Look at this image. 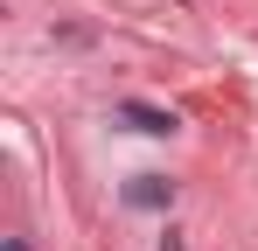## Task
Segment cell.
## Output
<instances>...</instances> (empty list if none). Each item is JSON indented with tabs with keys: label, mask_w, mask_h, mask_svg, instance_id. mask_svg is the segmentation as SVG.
Returning a JSON list of instances; mask_svg holds the SVG:
<instances>
[{
	"label": "cell",
	"mask_w": 258,
	"mask_h": 251,
	"mask_svg": "<svg viewBox=\"0 0 258 251\" xmlns=\"http://www.w3.org/2000/svg\"><path fill=\"white\" fill-rule=\"evenodd\" d=\"M119 119H126L133 133H174V112H154V105H126Z\"/></svg>",
	"instance_id": "6da1fadb"
},
{
	"label": "cell",
	"mask_w": 258,
	"mask_h": 251,
	"mask_svg": "<svg viewBox=\"0 0 258 251\" xmlns=\"http://www.w3.org/2000/svg\"><path fill=\"white\" fill-rule=\"evenodd\" d=\"M174 189H161V174H140V181H133L126 189V203H140V209H154V203H168Z\"/></svg>",
	"instance_id": "7a4b0ae2"
}]
</instances>
